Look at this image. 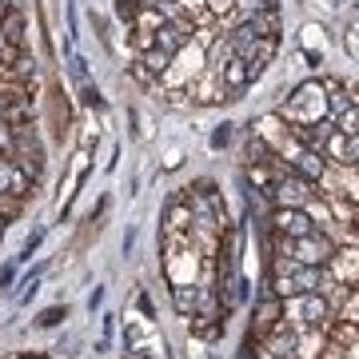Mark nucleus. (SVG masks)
<instances>
[{
	"instance_id": "1",
	"label": "nucleus",
	"mask_w": 359,
	"mask_h": 359,
	"mask_svg": "<svg viewBox=\"0 0 359 359\" xmlns=\"http://www.w3.org/2000/svg\"><path fill=\"white\" fill-rule=\"evenodd\" d=\"M280 120H287V124H295V128L327 120V88L316 84V80L304 84V88H295V96L280 108Z\"/></svg>"
},
{
	"instance_id": "2",
	"label": "nucleus",
	"mask_w": 359,
	"mask_h": 359,
	"mask_svg": "<svg viewBox=\"0 0 359 359\" xmlns=\"http://www.w3.org/2000/svg\"><path fill=\"white\" fill-rule=\"evenodd\" d=\"M335 320L332 304L323 299L320 292H308V295H292L283 299V323L295 327V332H308V327H327Z\"/></svg>"
},
{
	"instance_id": "3",
	"label": "nucleus",
	"mask_w": 359,
	"mask_h": 359,
	"mask_svg": "<svg viewBox=\"0 0 359 359\" xmlns=\"http://www.w3.org/2000/svg\"><path fill=\"white\" fill-rule=\"evenodd\" d=\"M208 68V56H204V44H196V40H188V44H184V48L176 52V56H172V65L164 68V84L168 88H188V84H192L196 76H200V72H204Z\"/></svg>"
},
{
	"instance_id": "4",
	"label": "nucleus",
	"mask_w": 359,
	"mask_h": 359,
	"mask_svg": "<svg viewBox=\"0 0 359 359\" xmlns=\"http://www.w3.org/2000/svg\"><path fill=\"white\" fill-rule=\"evenodd\" d=\"M311 180L295 176V172H283V176H276V184H271V196H276V208H304L311 200Z\"/></svg>"
},
{
	"instance_id": "5",
	"label": "nucleus",
	"mask_w": 359,
	"mask_h": 359,
	"mask_svg": "<svg viewBox=\"0 0 359 359\" xmlns=\"http://www.w3.org/2000/svg\"><path fill=\"white\" fill-rule=\"evenodd\" d=\"M335 244L323 236V231H308V236H299V240H292V256L295 264H308V268H323L327 259H332Z\"/></svg>"
},
{
	"instance_id": "6",
	"label": "nucleus",
	"mask_w": 359,
	"mask_h": 359,
	"mask_svg": "<svg viewBox=\"0 0 359 359\" xmlns=\"http://www.w3.org/2000/svg\"><path fill=\"white\" fill-rule=\"evenodd\" d=\"M323 268L332 271L344 287H355V283H359V244H339Z\"/></svg>"
},
{
	"instance_id": "7",
	"label": "nucleus",
	"mask_w": 359,
	"mask_h": 359,
	"mask_svg": "<svg viewBox=\"0 0 359 359\" xmlns=\"http://www.w3.org/2000/svg\"><path fill=\"white\" fill-rule=\"evenodd\" d=\"M188 96H192V100H200V104H219V100H231L228 96V84H224V80H219V72H200V76L192 80V84H188Z\"/></svg>"
},
{
	"instance_id": "8",
	"label": "nucleus",
	"mask_w": 359,
	"mask_h": 359,
	"mask_svg": "<svg viewBox=\"0 0 359 359\" xmlns=\"http://www.w3.org/2000/svg\"><path fill=\"white\" fill-rule=\"evenodd\" d=\"M271 224H276V231H280V236H287V240H299V236L316 231V224H311V216L304 212V208H276Z\"/></svg>"
},
{
	"instance_id": "9",
	"label": "nucleus",
	"mask_w": 359,
	"mask_h": 359,
	"mask_svg": "<svg viewBox=\"0 0 359 359\" xmlns=\"http://www.w3.org/2000/svg\"><path fill=\"white\" fill-rule=\"evenodd\" d=\"M292 172L304 176V180H311V184H320V176L327 172V160H323L320 152H311V148H299V156L292 160Z\"/></svg>"
},
{
	"instance_id": "10",
	"label": "nucleus",
	"mask_w": 359,
	"mask_h": 359,
	"mask_svg": "<svg viewBox=\"0 0 359 359\" xmlns=\"http://www.w3.org/2000/svg\"><path fill=\"white\" fill-rule=\"evenodd\" d=\"M219 80L228 84V92H244L248 84H252V72H248V60H240V56H231L228 65H224V72H219Z\"/></svg>"
},
{
	"instance_id": "11",
	"label": "nucleus",
	"mask_w": 359,
	"mask_h": 359,
	"mask_svg": "<svg viewBox=\"0 0 359 359\" xmlns=\"http://www.w3.org/2000/svg\"><path fill=\"white\" fill-rule=\"evenodd\" d=\"M136 28H144V32H160V28L168 25V16L160 4H140V13H136V20H132Z\"/></svg>"
},
{
	"instance_id": "12",
	"label": "nucleus",
	"mask_w": 359,
	"mask_h": 359,
	"mask_svg": "<svg viewBox=\"0 0 359 359\" xmlns=\"http://www.w3.org/2000/svg\"><path fill=\"white\" fill-rule=\"evenodd\" d=\"M172 231H192V204H172L168 208L164 236H172Z\"/></svg>"
},
{
	"instance_id": "13",
	"label": "nucleus",
	"mask_w": 359,
	"mask_h": 359,
	"mask_svg": "<svg viewBox=\"0 0 359 359\" xmlns=\"http://www.w3.org/2000/svg\"><path fill=\"white\" fill-rule=\"evenodd\" d=\"M248 25H252L256 36H280V13L276 8H264V13L248 16Z\"/></svg>"
},
{
	"instance_id": "14",
	"label": "nucleus",
	"mask_w": 359,
	"mask_h": 359,
	"mask_svg": "<svg viewBox=\"0 0 359 359\" xmlns=\"http://www.w3.org/2000/svg\"><path fill=\"white\" fill-rule=\"evenodd\" d=\"M320 276H323V268H308V264H299V268L292 271V280H295V295L316 292V287H320Z\"/></svg>"
},
{
	"instance_id": "15",
	"label": "nucleus",
	"mask_w": 359,
	"mask_h": 359,
	"mask_svg": "<svg viewBox=\"0 0 359 359\" xmlns=\"http://www.w3.org/2000/svg\"><path fill=\"white\" fill-rule=\"evenodd\" d=\"M172 304H176L180 316H196V283H180V287H172Z\"/></svg>"
},
{
	"instance_id": "16",
	"label": "nucleus",
	"mask_w": 359,
	"mask_h": 359,
	"mask_svg": "<svg viewBox=\"0 0 359 359\" xmlns=\"http://www.w3.org/2000/svg\"><path fill=\"white\" fill-rule=\"evenodd\" d=\"M335 311H339V320H344V323H355V327H359V287H351V292H347V299Z\"/></svg>"
},
{
	"instance_id": "17",
	"label": "nucleus",
	"mask_w": 359,
	"mask_h": 359,
	"mask_svg": "<svg viewBox=\"0 0 359 359\" xmlns=\"http://www.w3.org/2000/svg\"><path fill=\"white\" fill-rule=\"evenodd\" d=\"M16 152V124L0 120V156H13Z\"/></svg>"
},
{
	"instance_id": "18",
	"label": "nucleus",
	"mask_w": 359,
	"mask_h": 359,
	"mask_svg": "<svg viewBox=\"0 0 359 359\" xmlns=\"http://www.w3.org/2000/svg\"><path fill=\"white\" fill-rule=\"evenodd\" d=\"M264 8H271V0H236V8H231V13H240V20H248V16L264 13Z\"/></svg>"
},
{
	"instance_id": "19",
	"label": "nucleus",
	"mask_w": 359,
	"mask_h": 359,
	"mask_svg": "<svg viewBox=\"0 0 359 359\" xmlns=\"http://www.w3.org/2000/svg\"><path fill=\"white\" fill-rule=\"evenodd\" d=\"M271 292H276V299H292V295H295V280H292V276H276V280H271Z\"/></svg>"
},
{
	"instance_id": "20",
	"label": "nucleus",
	"mask_w": 359,
	"mask_h": 359,
	"mask_svg": "<svg viewBox=\"0 0 359 359\" xmlns=\"http://www.w3.org/2000/svg\"><path fill=\"white\" fill-rule=\"evenodd\" d=\"M136 36H132V44H136V52H148L156 48V32H144V28H132Z\"/></svg>"
},
{
	"instance_id": "21",
	"label": "nucleus",
	"mask_w": 359,
	"mask_h": 359,
	"mask_svg": "<svg viewBox=\"0 0 359 359\" xmlns=\"http://www.w3.org/2000/svg\"><path fill=\"white\" fill-rule=\"evenodd\" d=\"M236 8V0H208V13L212 16H228Z\"/></svg>"
},
{
	"instance_id": "22",
	"label": "nucleus",
	"mask_w": 359,
	"mask_h": 359,
	"mask_svg": "<svg viewBox=\"0 0 359 359\" xmlns=\"http://www.w3.org/2000/svg\"><path fill=\"white\" fill-rule=\"evenodd\" d=\"M347 164H359V132L347 136Z\"/></svg>"
},
{
	"instance_id": "23",
	"label": "nucleus",
	"mask_w": 359,
	"mask_h": 359,
	"mask_svg": "<svg viewBox=\"0 0 359 359\" xmlns=\"http://www.w3.org/2000/svg\"><path fill=\"white\" fill-rule=\"evenodd\" d=\"M8 48V32H4V25H0V52Z\"/></svg>"
},
{
	"instance_id": "24",
	"label": "nucleus",
	"mask_w": 359,
	"mask_h": 359,
	"mask_svg": "<svg viewBox=\"0 0 359 359\" xmlns=\"http://www.w3.org/2000/svg\"><path fill=\"white\" fill-rule=\"evenodd\" d=\"M140 4H160V0H140Z\"/></svg>"
}]
</instances>
